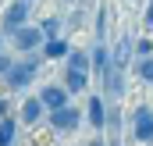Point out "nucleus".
I'll return each instance as SVG.
<instances>
[{
	"label": "nucleus",
	"instance_id": "f257e3e1",
	"mask_svg": "<svg viewBox=\"0 0 153 146\" xmlns=\"http://www.w3.org/2000/svg\"><path fill=\"white\" fill-rule=\"evenodd\" d=\"M36 72H39V61H22V64H11V72L4 75V78H7L11 89H25L36 78Z\"/></svg>",
	"mask_w": 153,
	"mask_h": 146
},
{
	"label": "nucleus",
	"instance_id": "f03ea898",
	"mask_svg": "<svg viewBox=\"0 0 153 146\" xmlns=\"http://www.w3.org/2000/svg\"><path fill=\"white\" fill-rule=\"evenodd\" d=\"M132 139L135 143H153V114L150 107H139L132 118Z\"/></svg>",
	"mask_w": 153,
	"mask_h": 146
},
{
	"label": "nucleus",
	"instance_id": "7ed1b4c3",
	"mask_svg": "<svg viewBox=\"0 0 153 146\" xmlns=\"http://www.w3.org/2000/svg\"><path fill=\"white\" fill-rule=\"evenodd\" d=\"M11 39H14V46H18L22 54H29V50L43 46V29H36V25H22V29L11 32Z\"/></svg>",
	"mask_w": 153,
	"mask_h": 146
},
{
	"label": "nucleus",
	"instance_id": "20e7f679",
	"mask_svg": "<svg viewBox=\"0 0 153 146\" xmlns=\"http://www.w3.org/2000/svg\"><path fill=\"white\" fill-rule=\"evenodd\" d=\"M25 22H29V0H14V4H7V11H4V29L14 32V29H22Z\"/></svg>",
	"mask_w": 153,
	"mask_h": 146
},
{
	"label": "nucleus",
	"instance_id": "39448f33",
	"mask_svg": "<svg viewBox=\"0 0 153 146\" xmlns=\"http://www.w3.org/2000/svg\"><path fill=\"white\" fill-rule=\"evenodd\" d=\"M50 121H53V128H64V132H71V128H78V121H82V114H78L71 104H64V107L50 110Z\"/></svg>",
	"mask_w": 153,
	"mask_h": 146
},
{
	"label": "nucleus",
	"instance_id": "423d86ee",
	"mask_svg": "<svg viewBox=\"0 0 153 146\" xmlns=\"http://www.w3.org/2000/svg\"><path fill=\"white\" fill-rule=\"evenodd\" d=\"M85 86H89L85 68H64V89L68 93H85Z\"/></svg>",
	"mask_w": 153,
	"mask_h": 146
},
{
	"label": "nucleus",
	"instance_id": "0eeeda50",
	"mask_svg": "<svg viewBox=\"0 0 153 146\" xmlns=\"http://www.w3.org/2000/svg\"><path fill=\"white\" fill-rule=\"evenodd\" d=\"M85 118H89L93 128H103V125L111 121V118H107V107H103L100 96H89V104H85Z\"/></svg>",
	"mask_w": 153,
	"mask_h": 146
},
{
	"label": "nucleus",
	"instance_id": "6e6552de",
	"mask_svg": "<svg viewBox=\"0 0 153 146\" xmlns=\"http://www.w3.org/2000/svg\"><path fill=\"white\" fill-rule=\"evenodd\" d=\"M39 100L46 104V110H57V107L68 104V89H64V86H46V89L39 93Z\"/></svg>",
	"mask_w": 153,
	"mask_h": 146
},
{
	"label": "nucleus",
	"instance_id": "1a4fd4ad",
	"mask_svg": "<svg viewBox=\"0 0 153 146\" xmlns=\"http://www.w3.org/2000/svg\"><path fill=\"white\" fill-rule=\"evenodd\" d=\"M93 72L100 75V78H107V72H111V50L103 46V39L93 46Z\"/></svg>",
	"mask_w": 153,
	"mask_h": 146
},
{
	"label": "nucleus",
	"instance_id": "9d476101",
	"mask_svg": "<svg viewBox=\"0 0 153 146\" xmlns=\"http://www.w3.org/2000/svg\"><path fill=\"white\" fill-rule=\"evenodd\" d=\"M43 54H46L50 61H64V57L71 54V46H68V39L53 36V39H46V43H43Z\"/></svg>",
	"mask_w": 153,
	"mask_h": 146
},
{
	"label": "nucleus",
	"instance_id": "9b49d317",
	"mask_svg": "<svg viewBox=\"0 0 153 146\" xmlns=\"http://www.w3.org/2000/svg\"><path fill=\"white\" fill-rule=\"evenodd\" d=\"M132 50H135V43H132L128 36H121V43L111 50V64H114V68H125V64H128V57H132Z\"/></svg>",
	"mask_w": 153,
	"mask_h": 146
},
{
	"label": "nucleus",
	"instance_id": "f8f14e48",
	"mask_svg": "<svg viewBox=\"0 0 153 146\" xmlns=\"http://www.w3.org/2000/svg\"><path fill=\"white\" fill-rule=\"evenodd\" d=\"M103 82H107V96H121L125 93V68H114L111 64V72H107Z\"/></svg>",
	"mask_w": 153,
	"mask_h": 146
},
{
	"label": "nucleus",
	"instance_id": "ddd939ff",
	"mask_svg": "<svg viewBox=\"0 0 153 146\" xmlns=\"http://www.w3.org/2000/svg\"><path fill=\"white\" fill-rule=\"evenodd\" d=\"M43 110H46V104H43L39 96L25 100V107H22V121H25V125H36L39 118H43Z\"/></svg>",
	"mask_w": 153,
	"mask_h": 146
},
{
	"label": "nucleus",
	"instance_id": "4468645a",
	"mask_svg": "<svg viewBox=\"0 0 153 146\" xmlns=\"http://www.w3.org/2000/svg\"><path fill=\"white\" fill-rule=\"evenodd\" d=\"M14 132H18V121L14 118H0V146H14Z\"/></svg>",
	"mask_w": 153,
	"mask_h": 146
},
{
	"label": "nucleus",
	"instance_id": "2eb2a0df",
	"mask_svg": "<svg viewBox=\"0 0 153 146\" xmlns=\"http://www.w3.org/2000/svg\"><path fill=\"white\" fill-rule=\"evenodd\" d=\"M68 68H93V54H85V50H71L68 54Z\"/></svg>",
	"mask_w": 153,
	"mask_h": 146
},
{
	"label": "nucleus",
	"instance_id": "dca6fc26",
	"mask_svg": "<svg viewBox=\"0 0 153 146\" xmlns=\"http://www.w3.org/2000/svg\"><path fill=\"white\" fill-rule=\"evenodd\" d=\"M39 29H43V36H46V39H53L57 32H61V18H46Z\"/></svg>",
	"mask_w": 153,
	"mask_h": 146
},
{
	"label": "nucleus",
	"instance_id": "f3484780",
	"mask_svg": "<svg viewBox=\"0 0 153 146\" xmlns=\"http://www.w3.org/2000/svg\"><path fill=\"white\" fill-rule=\"evenodd\" d=\"M139 78L143 82H153V57H143L139 61Z\"/></svg>",
	"mask_w": 153,
	"mask_h": 146
},
{
	"label": "nucleus",
	"instance_id": "a211bd4d",
	"mask_svg": "<svg viewBox=\"0 0 153 146\" xmlns=\"http://www.w3.org/2000/svg\"><path fill=\"white\" fill-rule=\"evenodd\" d=\"M103 32H107V7L96 11V39H103Z\"/></svg>",
	"mask_w": 153,
	"mask_h": 146
},
{
	"label": "nucleus",
	"instance_id": "6ab92c4d",
	"mask_svg": "<svg viewBox=\"0 0 153 146\" xmlns=\"http://www.w3.org/2000/svg\"><path fill=\"white\" fill-rule=\"evenodd\" d=\"M135 54H139V57H150V54H153V43H150V39H139V43H135Z\"/></svg>",
	"mask_w": 153,
	"mask_h": 146
},
{
	"label": "nucleus",
	"instance_id": "aec40b11",
	"mask_svg": "<svg viewBox=\"0 0 153 146\" xmlns=\"http://www.w3.org/2000/svg\"><path fill=\"white\" fill-rule=\"evenodd\" d=\"M11 64H14V61H11L7 54H0V75H7V72H11Z\"/></svg>",
	"mask_w": 153,
	"mask_h": 146
},
{
	"label": "nucleus",
	"instance_id": "412c9836",
	"mask_svg": "<svg viewBox=\"0 0 153 146\" xmlns=\"http://www.w3.org/2000/svg\"><path fill=\"white\" fill-rule=\"evenodd\" d=\"M143 25H153V0H150V7H146V14H143Z\"/></svg>",
	"mask_w": 153,
	"mask_h": 146
},
{
	"label": "nucleus",
	"instance_id": "4be33fe9",
	"mask_svg": "<svg viewBox=\"0 0 153 146\" xmlns=\"http://www.w3.org/2000/svg\"><path fill=\"white\" fill-rule=\"evenodd\" d=\"M4 114H7V100L0 96V118H4Z\"/></svg>",
	"mask_w": 153,
	"mask_h": 146
},
{
	"label": "nucleus",
	"instance_id": "5701e85b",
	"mask_svg": "<svg viewBox=\"0 0 153 146\" xmlns=\"http://www.w3.org/2000/svg\"><path fill=\"white\" fill-rule=\"evenodd\" d=\"M89 146H111V143H103V139H93V143H89Z\"/></svg>",
	"mask_w": 153,
	"mask_h": 146
},
{
	"label": "nucleus",
	"instance_id": "b1692460",
	"mask_svg": "<svg viewBox=\"0 0 153 146\" xmlns=\"http://www.w3.org/2000/svg\"><path fill=\"white\" fill-rule=\"evenodd\" d=\"M0 46H4V36H0Z\"/></svg>",
	"mask_w": 153,
	"mask_h": 146
},
{
	"label": "nucleus",
	"instance_id": "393cba45",
	"mask_svg": "<svg viewBox=\"0 0 153 146\" xmlns=\"http://www.w3.org/2000/svg\"><path fill=\"white\" fill-rule=\"evenodd\" d=\"M111 146H117V143H111Z\"/></svg>",
	"mask_w": 153,
	"mask_h": 146
}]
</instances>
